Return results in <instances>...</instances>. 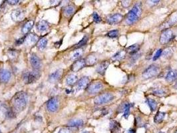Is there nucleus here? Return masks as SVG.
<instances>
[{
	"instance_id": "f257e3e1",
	"label": "nucleus",
	"mask_w": 177,
	"mask_h": 133,
	"mask_svg": "<svg viewBox=\"0 0 177 133\" xmlns=\"http://www.w3.org/2000/svg\"><path fill=\"white\" fill-rule=\"evenodd\" d=\"M28 103V95L24 92H19L14 96L12 104L15 111L21 112L25 109Z\"/></svg>"
},
{
	"instance_id": "f03ea898",
	"label": "nucleus",
	"mask_w": 177,
	"mask_h": 133,
	"mask_svg": "<svg viewBox=\"0 0 177 133\" xmlns=\"http://www.w3.org/2000/svg\"><path fill=\"white\" fill-rule=\"evenodd\" d=\"M142 13L141 4H136L128 13L126 18V23L128 25L132 24L138 20Z\"/></svg>"
},
{
	"instance_id": "7ed1b4c3",
	"label": "nucleus",
	"mask_w": 177,
	"mask_h": 133,
	"mask_svg": "<svg viewBox=\"0 0 177 133\" xmlns=\"http://www.w3.org/2000/svg\"><path fill=\"white\" fill-rule=\"evenodd\" d=\"M160 67L159 65L153 64V65H150L148 68L145 69V71L142 73V77H143L144 79H149L154 77L159 73Z\"/></svg>"
},
{
	"instance_id": "20e7f679",
	"label": "nucleus",
	"mask_w": 177,
	"mask_h": 133,
	"mask_svg": "<svg viewBox=\"0 0 177 133\" xmlns=\"http://www.w3.org/2000/svg\"><path fill=\"white\" fill-rule=\"evenodd\" d=\"M114 99V96L111 93H104V94H101L97 97H96L95 100H94V103L95 104L97 105H103V104H105V103H109Z\"/></svg>"
},
{
	"instance_id": "39448f33",
	"label": "nucleus",
	"mask_w": 177,
	"mask_h": 133,
	"mask_svg": "<svg viewBox=\"0 0 177 133\" xmlns=\"http://www.w3.org/2000/svg\"><path fill=\"white\" fill-rule=\"evenodd\" d=\"M40 77V73L39 70H33V71H28L24 73L23 79L25 83H32L35 82Z\"/></svg>"
},
{
	"instance_id": "423d86ee",
	"label": "nucleus",
	"mask_w": 177,
	"mask_h": 133,
	"mask_svg": "<svg viewBox=\"0 0 177 133\" xmlns=\"http://www.w3.org/2000/svg\"><path fill=\"white\" fill-rule=\"evenodd\" d=\"M103 85L101 83L95 81V82L89 83L87 88V91L89 94H95V93H99L103 89Z\"/></svg>"
},
{
	"instance_id": "0eeeda50",
	"label": "nucleus",
	"mask_w": 177,
	"mask_h": 133,
	"mask_svg": "<svg viewBox=\"0 0 177 133\" xmlns=\"http://www.w3.org/2000/svg\"><path fill=\"white\" fill-rule=\"evenodd\" d=\"M173 33L171 29H165L163 33H162L161 37H160V42L163 45L166 44L170 41L173 38Z\"/></svg>"
},
{
	"instance_id": "6e6552de",
	"label": "nucleus",
	"mask_w": 177,
	"mask_h": 133,
	"mask_svg": "<svg viewBox=\"0 0 177 133\" xmlns=\"http://www.w3.org/2000/svg\"><path fill=\"white\" fill-rule=\"evenodd\" d=\"M11 18L14 21L18 22L23 20L25 16V13L23 9H16L11 12Z\"/></svg>"
},
{
	"instance_id": "1a4fd4ad",
	"label": "nucleus",
	"mask_w": 177,
	"mask_h": 133,
	"mask_svg": "<svg viewBox=\"0 0 177 133\" xmlns=\"http://www.w3.org/2000/svg\"><path fill=\"white\" fill-rule=\"evenodd\" d=\"M59 108V100L57 98H52L49 100L47 104V109L51 112L57 111Z\"/></svg>"
},
{
	"instance_id": "9d476101",
	"label": "nucleus",
	"mask_w": 177,
	"mask_h": 133,
	"mask_svg": "<svg viewBox=\"0 0 177 133\" xmlns=\"http://www.w3.org/2000/svg\"><path fill=\"white\" fill-rule=\"evenodd\" d=\"M30 63L34 70H39L41 66L40 59L34 53H32L30 56Z\"/></svg>"
},
{
	"instance_id": "9b49d317",
	"label": "nucleus",
	"mask_w": 177,
	"mask_h": 133,
	"mask_svg": "<svg viewBox=\"0 0 177 133\" xmlns=\"http://www.w3.org/2000/svg\"><path fill=\"white\" fill-rule=\"evenodd\" d=\"M86 65V62L85 59H78L74 62L71 66V70L73 72H77L81 69H82L83 67H85Z\"/></svg>"
},
{
	"instance_id": "f8f14e48",
	"label": "nucleus",
	"mask_w": 177,
	"mask_h": 133,
	"mask_svg": "<svg viewBox=\"0 0 177 133\" xmlns=\"http://www.w3.org/2000/svg\"><path fill=\"white\" fill-rule=\"evenodd\" d=\"M89 85V79L87 77H83L80 79L79 81L77 83V90L81 91L84 89V88H87Z\"/></svg>"
},
{
	"instance_id": "ddd939ff",
	"label": "nucleus",
	"mask_w": 177,
	"mask_h": 133,
	"mask_svg": "<svg viewBox=\"0 0 177 133\" xmlns=\"http://www.w3.org/2000/svg\"><path fill=\"white\" fill-rule=\"evenodd\" d=\"M11 72L7 69L0 70V81L1 83H6L9 81L11 78Z\"/></svg>"
},
{
	"instance_id": "4468645a",
	"label": "nucleus",
	"mask_w": 177,
	"mask_h": 133,
	"mask_svg": "<svg viewBox=\"0 0 177 133\" xmlns=\"http://www.w3.org/2000/svg\"><path fill=\"white\" fill-rule=\"evenodd\" d=\"M122 16L120 13H115L114 15L109 16L107 19V22L110 25H114L119 23L120 21H122Z\"/></svg>"
},
{
	"instance_id": "2eb2a0df",
	"label": "nucleus",
	"mask_w": 177,
	"mask_h": 133,
	"mask_svg": "<svg viewBox=\"0 0 177 133\" xmlns=\"http://www.w3.org/2000/svg\"><path fill=\"white\" fill-rule=\"evenodd\" d=\"M83 125V121L81 119H73L68 122V127L71 129H77Z\"/></svg>"
},
{
	"instance_id": "dca6fc26",
	"label": "nucleus",
	"mask_w": 177,
	"mask_h": 133,
	"mask_svg": "<svg viewBox=\"0 0 177 133\" xmlns=\"http://www.w3.org/2000/svg\"><path fill=\"white\" fill-rule=\"evenodd\" d=\"M109 65V62L107 61H103V62L101 63L97 66V72L100 74V75H104Z\"/></svg>"
},
{
	"instance_id": "f3484780",
	"label": "nucleus",
	"mask_w": 177,
	"mask_h": 133,
	"mask_svg": "<svg viewBox=\"0 0 177 133\" xmlns=\"http://www.w3.org/2000/svg\"><path fill=\"white\" fill-rule=\"evenodd\" d=\"M61 75H62V70L59 69L56 71L54 73L51 74L50 78H49V81H50L51 83H56L57 81L60 79Z\"/></svg>"
},
{
	"instance_id": "a211bd4d",
	"label": "nucleus",
	"mask_w": 177,
	"mask_h": 133,
	"mask_svg": "<svg viewBox=\"0 0 177 133\" xmlns=\"http://www.w3.org/2000/svg\"><path fill=\"white\" fill-rule=\"evenodd\" d=\"M110 129L113 133H120L121 127L116 120H112L110 122Z\"/></svg>"
},
{
	"instance_id": "6ab92c4d",
	"label": "nucleus",
	"mask_w": 177,
	"mask_h": 133,
	"mask_svg": "<svg viewBox=\"0 0 177 133\" xmlns=\"http://www.w3.org/2000/svg\"><path fill=\"white\" fill-rule=\"evenodd\" d=\"M37 28H38V31L40 32V33H44V32H46L48 30L50 25H49V23L46 21L41 20L38 23Z\"/></svg>"
},
{
	"instance_id": "aec40b11",
	"label": "nucleus",
	"mask_w": 177,
	"mask_h": 133,
	"mask_svg": "<svg viewBox=\"0 0 177 133\" xmlns=\"http://www.w3.org/2000/svg\"><path fill=\"white\" fill-rule=\"evenodd\" d=\"M38 40V37L35 34L31 33L28 35L25 38V42L28 45H32V44L35 43Z\"/></svg>"
},
{
	"instance_id": "412c9836",
	"label": "nucleus",
	"mask_w": 177,
	"mask_h": 133,
	"mask_svg": "<svg viewBox=\"0 0 177 133\" xmlns=\"http://www.w3.org/2000/svg\"><path fill=\"white\" fill-rule=\"evenodd\" d=\"M166 81L169 83L173 82L177 79V71L176 70H172L166 74Z\"/></svg>"
},
{
	"instance_id": "4be33fe9",
	"label": "nucleus",
	"mask_w": 177,
	"mask_h": 133,
	"mask_svg": "<svg viewBox=\"0 0 177 133\" xmlns=\"http://www.w3.org/2000/svg\"><path fill=\"white\" fill-rule=\"evenodd\" d=\"M78 81V77L77 75H74V74H71L68 76L66 79V83L69 86H73Z\"/></svg>"
},
{
	"instance_id": "5701e85b",
	"label": "nucleus",
	"mask_w": 177,
	"mask_h": 133,
	"mask_svg": "<svg viewBox=\"0 0 177 133\" xmlns=\"http://www.w3.org/2000/svg\"><path fill=\"white\" fill-rule=\"evenodd\" d=\"M34 25V22L32 20H29L24 24V25L22 28V33L23 34H27L31 31V29L33 28Z\"/></svg>"
},
{
	"instance_id": "b1692460",
	"label": "nucleus",
	"mask_w": 177,
	"mask_h": 133,
	"mask_svg": "<svg viewBox=\"0 0 177 133\" xmlns=\"http://www.w3.org/2000/svg\"><path fill=\"white\" fill-rule=\"evenodd\" d=\"M75 8L73 6H68L63 9V14L66 17H70L75 13Z\"/></svg>"
},
{
	"instance_id": "393cba45",
	"label": "nucleus",
	"mask_w": 177,
	"mask_h": 133,
	"mask_svg": "<svg viewBox=\"0 0 177 133\" xmlns=\"http://www.w3.org/2000/svg\"><path fill=\"white\" fill-rule=\"evenodd\" d=\"M47 42L48 41L46 38H41V39H39L38 43H37V47H38L39 50L43 51V49H45L47 45Z\"/></svg>"
},
{
	"instance_id": "a878e982",
	"label": "nucleus",
	"mask_w": 177,
	"mask_h": 133,
	"mask_svg": "<svg viewBox=\"0 0 177 133\" xmlns=\"http://www.w3.org/2000/svg\"><path fill=\"white\" fill-rule=\"evenodd\" d=\"M152 94L158 97H164L166 95V91L162 88H154L152 91Z\"/></svg>"
},
{
	"instance_id": "bb28decb",
	"label": "nucleus",
	"mask_w": 177,
	"mask_h": 133,
	"mask_svg": "<svg viewBox=\"0 0 177 133\" xmlns=\"http://www.w3.org/2000/svg\"><path fill=\"white\" fill-rule=\"evenodd\" d=\"M146 103L147 104L149 105V107L150 108V109L151 110V111H154V110H156L157 107V103L156 102V100H154V99H152V98H147Z\"/></svg>"
},
{
	"instance_id": "cd10ccee",
	"label": "nucleus",
	"mask_w": 177,
	"mask_h": 133,
	"mask_svg": "<svg viewBox=\"0 0 177 133\" xmlns=\"http://www.w3.org/2000/svg\"><path fill=\"white\" fill-rule=\"evenodd\" d=\"M164 116H165V113L163 112H157L154 117V122L156 123V124H159V123L163 122V120L164 118Z\"/></svg>"
},
{
	"instance_id": "c85d7f7f",
	"label": "nucleus",
	"mask_w": 177,
	"mask_h": 133,
	"mask_svg": "<svg viewBox=\"0 0 177 133\" xmlns=\"http://www.w3.org/2000/svg\"><path fill=\"white\" fill-rule=\"evenodd\" d=\"M125 55H126V51L121 50L119 51V52H117L115 55H114L113 57H112V59L113 61H120L125 58Z\"/></svg>"
},
{
	"instance_id": "c756f323",
	"label": "nucleus",
	"mask_w": 177,
	"mask_h": 133,
	"mask_svg": "<svg viewBox=\"0 0 177 133\" xmlns=\"http://www.w3.org/2000/svg\"><path fill=\"white\" fill-rule=\"evenodd\" d=\"M97 57L94 55H88L87 59H86L85 62H86V65L91 66V65H93L94 64L97 62Z\"/></svg>"
},
{
	"instance_id": "7c9ffc66",
	"label": "nucleus",
	"mask_w": 177,
	"mask_h": 133,
	"mask_svg": "<svg viewBox=\"0 0 177 133\" xmlns=\"http://www.w3.org/2000/svg\"><path fill=\"white\" fill-rule=\"evenodd\" d=\"M139 50V45H137V44H135V45L129 46V47L127 48V52L132 55V54L136 53Z\"/></svg>"
},
{
	"instance_id": "2f4dec72",
	"label": "nucleus",
	"mask_w": 177,
	"mask_h": 133,
	"mask_svg": "<svg viewBox=\"0 0 177 133\" xmlns=\"http://www.w3.org/2000/svg\"><path fill=\"white\" fill-rule=\"evenodd\" d=\"M131 104H130V103H126V104L124 105V107H123V111H124L123 117L125 118V119H127L128 117L129 116L130 109H131Z\"/></svg>"
},
{
	"instance_id": "473e14b6",
	"label": "nucleus",
	"mask_w": 177,
	"mask_h": 133,
	"mask_svg": "<svg viewBox=\"0 0 177 133\" xmlns=\"http://www.w3.org/2000/svg\"><path fill=\"white\" fill-rule=\"evenodd\" d=\"M162 54H163V56L164 57V58L169 59V58H171L172 57V55H173V51L171 48H167L163 51V53H162Z\"/></svg>"
},
{
	"instance_id": "72a5a7b5",
	"label": "nucleus",
	"mask_w": 177,
	"mask_h": 133,
	"mask_svg": "<svg viewBox=\"0 0 177 133\" xmlns=\"http://www.w3.org/2000/svg\"><path fill=\"white\" fill-rule=\"evenodd\" d=\"M83 55V50L82 49H78L77 51H75L74 53L73 54L72 57H71V59L73 60H76V59H79Z\"/></svg>"
},
{
	"instance_id": "f704fd0d",
	"label": "nucleus",
	"mask_w": 177,
	"mask_h": 133,
	"mask_svg": "<svg viewBox=\"0 0 177 133\" xmlns=\"http://www.w3.org/2000/svg\"><path fill=\"white\" fill-rule=\"evenodd\" d=\"M87 41H88V37H87V36L83 37V38L81 39V41H79V42L77 44H76L75 46V48H77V49H79V48L81 47L82 46L85 45V44L87 43Z\"/></svg>"
},
{
	"instance_id": "c9c22d12",
	"label": "nucleus",
	"mask_w": 177,
	"mask_h": 133,
	"mask_svg": "<svg viewBox=\"0 0 177 133\" xmlns=\"http://www.w3.org/2000/svg\"><path fill=\"white\" fill-rule=\"evenodd\" d=\"M119 35V31L117 29H115V30H112L110 31L109 32H108L107 35L110 38H115Z\"/></svg>"
},
{
	"instance_id": "e433bc0d",
	"label": "nucleus",
	"mask_w": 177,
	"mask_h": 133,
	"mask_svg": "<svg viewBox=\"0 0 177 133\" xmlns=\"http://www.w3.org/2000/svg\"><path fill=\"white\" fill-rule=\"evenodd\" d=\"M8 56H9V57L11 59H15L18 57V53H17V51L15 50L10 51H9Z\"/></svg>"
},
{
	"instance_id": "4c0bfd02",
	"label": "nucleus",
	"mask_w": 177,
	"mask_h": 133,
	"mask_svg": "<svg viewBox=\"0 0 177 133\" xmlns=\"http://www.w3.org/2000/svg\"><path fill=\"white\" fill-rule=\"evenodd\" d=\"M92 16H93V20H94V21L96 22V23H99V22H101V19L100 16L98 15V13H95V12H94V13H93Z\"/></svg>"
},
{
	"instance_id": "58836bf2",
	"label": "nucleus",
	"mask_w": 177,
	"mask_h": 133,
	"mask_svg": "<svg viewBox=\"0 0 177 133\" xmlns=\"http://www.w3.org/2000/svg\"><path fill=\"white\" fill-rule=\"evenodd\" d=\"M162 53H163V50H162V49H159V50L157 51L156 52L155 55H154V56L153 60L154 61H156V59H158L161 56Z\"/></svg>"
},
{
	"instance_id": "ea45409f",
	"label": "nucleus",
	"mask_w": 177,
	"mask_h": 133,
	"mask_svg": "<svg viewBox=\"0 0 177 133\" xmlns=\"http://www.w3.org/2000/svg\"><path fill=\"white\" fill-rule=\"evenodd\" d=\"M7 2L10 5H16L19 3V1H18V0H8V1H7Z\"/></svg>"
},
{
	"instance_id": "a19ab883",
	"label": "nucleus",
	"mask_w": 177,
	"mask_h": 133,
	"mask_svg": "<svg viewBox=\"0 0 177 133\" xmlns=\"http://www.w3.org/2000/svg\"><path fill=\"white\" fill-rule=\"evenodd\" d=\"M122 2V6H123L125 7H128L130 6V3H131V1H123Z\"/></svg>"
},
{
	"instance_id": "79ce46f5",
	"label": "nucleus",
	"mask_w": 177,
	"mask_h": 133,
	"mask_svg": "<svg viewBox=\"0 0 177 133\" xmlns=\"http://www.w3.org/2000/svg\"><path fill=\"white\" fill-rule=\"evenodd\" d=\"M58 133H70V131L68 129H62L59 130V132Z\"/></svg>"
},
{
	"instance_id": "37998d69",
	"label": "nucleus",
	"mask_w": 177,
	"mask_h": 133,
	"mask_svg": "<svg viewBox=\"0 0 177 133\" xmlns=\"http://www.w3.org/2000/svg\"><path fill=\"white\" fill-rule=\"evenodd\" d=\"M24 41H25V38H21V39H18L16 41V43L18 44V45H20V44L23 43Z\"/></svg>"
},
{
	"instance_id": "c03bdc74",
	"label": "nucleus",
	"mask_w": 177,
	"mask_h": 133,
	"mask_svg": "<svg viewBox=\"0 0 177 133\" xmlns=\"http://www.w3.org/2000/svg\"><path fill=\"white\" fill-rule=\"evenodd\" d=\"M149 4L151 5V6H155V5L158 4L159 1H148Z\"/></svg>"
},
{
	"instance_id": "a18cd8bd",
	"label": "nucleus",
	"mask_w": 177,
	"mask_h": 133,
	"mask_svg": "<svg viewBox=\"0 0 177 133\" xmlns=\"http://www.w3.org/2000/svg\"><path fill=\"white\" fill-rule=\"evenodd\" d=\"M127 133H135V130L134 129H130Z\"/></svg>"
},
{
	"instance_id": "49530a36",
	"label": "nucleus",
	"mask_w": 177,
	"mask_h": 133,
	"mask_svg": "<svg viewBox=\"0 0 177 133\" xmlns=\"http://www.w3.org/2000/svg\"><path fill=\"white\" fill-rule=\"evenodd\" d=\"M175 87H177V82H176V85H175Z\"/></svg>"
},
{
	"instance_id": "de8ad7c7",
	"label": "nucleus",
	"mask_w": 177,
	"mask_h": 133,
	"mask_svg": "<svg viewBox=\"0 0 177 133\" xmlns=\"http://www.w3.org/2000/svg\"><path fill=\"white\" fill-rule=\"evenodd\" d=\"M83 133H89L88 132H83Z\"/></svg>"
},
{
	"instance_id": "09e8293b",
	"label": "nucleus",
	"mask_w": 177,
	"mask_h": 133,
	"mask_svg": "<svg viewBox=\"0 0 177 133\" xmlns=\"http://www.w3.org/2000/svg\"><path fill=\"white\" fill-rule=\"evenodd\" d=\"M174 133H177V130H176V131H175V132H174Z\"/></svg>"
},
{
	"instance_id": "8fccbe9b",
	"label": "nucleus",
	"mask_w": 177,
	"mask_h": 133,
	"mask_svg": "<svg viewBox=\"0 0 177 133\" xmlns=\"http://www.w3.org/2000/svg\"><path fill=\"white\" fill-rule=\"evenodd\" d=\"M159 133H164V132H159Z\"/></svg>"
},
{
	"instance_id": "3c124183",
	"label": "nucleus",
	"mask_w": 177,
	"mask_h": 133,
	"mask_svg": "<svg viewBox=\"0 0 177 133\" xmlns=\"http://www.w3.org/2000/svg\"><path fill=\"white\" fill-rule=\"evenodd\" d=\"M0 133H2V132H1V130H0Z\"/></svg>"
}]
</instances>
